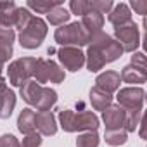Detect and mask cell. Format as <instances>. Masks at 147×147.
I'll use <instances>...</instances> for the list:
<instances>
[{"label":"cell","mask_w":147,"mask_h":147,"mask_svg":"<svg viewBox=\"0 0 147 147\" xmlns=\"http://www.w3.org/2000/svg\"><path fill=\"white\" fill-rule=\"evenodd\" d=\"M121 55L123 49L119 47V43L106 31H100L95 36H92L90 43L87 45L85 66L90 73H99L106 64L118 61Z\"/></svg>","instance_id":"cell-1"},{"label":"cell","mask_w":147,"mask_h":147,"mask_svg":"<svg viewBox=\"0 0 147 147\" xmlns=\"http://www.w3.org/2000/svg\"><path fill=\"white\" fill-rule=\"evenodd\" d=\"M16 2H12V0H5V2H0V11H4V9H9L12 7Z\"/></svg>","instance_id":"cell-36"},{"label":"cell","mask_w":147,"mask_h":147,"mask_svg":"<svg viewBox=\"0 0 147 147\" xmlns=\"http://www.w3.org/2000/svg\"><path fill=\"white\" fill-rule=\"evenodd\" d=\"M66 78V71L54 61H50V82L49 83H62Z\"/></svg>","instance_id":"cell-31"},{"label":"cell","mask_w":147,"mask_h":147,"mask_svg":"<svg viewBox=\"0 0 147 147\" xmlns=\"http://www.w3.org/2000/svg\"><path fill=\"white\" fill-rule=\"evenodd\" d=\"M57 59L62 69L76 73L85 66V52L78 47H59Z\"/></svg>","instance_id":"cell-7"},{"label":"cell","mask_w":147,"mask_h":147,"mask_svg":"<svg viewBox=\"0 0 147 147\" xmlns=\"http://www.w3.org/2000/svg\"><path fill=\"white\" fill-rule=\"evenodd\" d=\"M100 137L97 131H83L76 138V147H99Z\"/></svg>","instance_id":"cell-26"},{"label":"cell","mask_w":147,"mask_h":147,"mask_svg":"<svg viewBox=\"0 0 147 147\" xmlns=\"http://www.w3.org/2000/svg\"><path fill=\"white\" fill-rule=\"evenodd\" d=\"M128 7H131L137 14L145 16L147 14V0H131V4Z\"/></svg>","instance_id":"cell-34"},{"label":"cell","mask_w":147,"mask_h":147,"mask_svg":"<svg viewBox=\"0 0 147 147\" xmlns=\"http://www.w3.org/2000/svg\"><path fill=\"white\" fill-rule=\"evenodd\" d=\"M113 38L119 43V47L123 49V54L125 52H131L133 54L140 47V30H138V26L133 21L130 24L114 28V36Z\"/></svg>","instance_id":"cell-5"},{"label":"cell","mask_w":147,"mask_h":147,"mask_svg":"<svg viewBox=\"0 0 147 147\" xmlns=\"http://www.w3.org/2000/svg\"><path fill=\"white\" fill-rule=\"evenodd\" d=\"M118 106L126 111H142L145 100V90L142 87H125L119 88L116 94Z\"/></svg>","instance_id":"cell-6"},{"label":"cell","mask_w":147,"mask_h":147,"mask_svg":"<svg viewBox=\"0 0 147 147\" xmlns=\"http://www.w3.org/2000/svg\"><path fill=\"white\" fill-rule=\"evenodd\" d=\"M36 59L35 57H19L12 61L7 67V76L9 83L12 87H23L28 80H33V73H35Z\"/></svg>","instance_id":"cell-4"},{"label":"cell","mask_w":147,"mask_h":147,"mask_svg":"<svg viewBox=\"0 0 147 147\" xmlns=\"http://www.w3.org/2000/svg\"><path fill=\"white\" fill-rule=\"evenodd\" d=\"M54 40L59 47H78V49H82V47L90 43L92 36L82 26L80 21H75V23H67V24L59 26L54 31Z\"/></svg>","instance_id":"cell-2"},{"label":"cell","mask_w":147,"mask_h":147,"mask_svg":"<svg viewBox=\"0 0 147 147\" xmlns=\"http://www.w3.org/2000/svg\"><path fill=\"white\" fill-rule=\"evenodd\" d=\"M100 126V119L97 118V114L94 111H80L73 114V121H71V133L75 131H97V128Z\"/></svg>","instance_id":"cell-8"},{"label":"cell","mask_w":147,"mask_h":147,"mask_svg":"<svg viewBox=\"0 0 147 147\" xmlns=\"http://www.w3.org/2000/svg\"><path fill=\"white\" fill-rule=\"evenodd\" d=\"M82 26L88 31L90 36H95L97 33L102 31L104 28V16H100L99 12H94V11H88L85 16H82Z\"/></svg>","instance_id":"cell-16"},{"label":"cell","mask_w":147,"mask_h":147,"mask_svg":"<svg viewBox=\"0 0 147 147\" xmlns=\"http://www.w3.org/2000/svg\"><path fill=\"white\" fill-rule=\"evenodd\" d=\"M130 64H133V66H137L140 69H147V61H145V55L142 52H133Z\"/></svg>","instance_id":"cell-35"},{"label":"cell","mask_w":147,"mask_h":147,"mask_svg":"<svg viewBox=\"0 0 147 147\" xmlns=\"http://www.w3.org/2000/svg\"><path fill=\"white\" fill-rule=\"evenodd\" d=\"M142 121V111H126V121H125V131L131 133L140 126Z\"/></svg>","instance_id":"cell-27"},{"label":"cell","mask_w":147,"mask_h":147,"mask_svg":"<svg viewBox=\"0 0 147 147\" xmlns=\"http://www.w3.org/2000/svg\"><path fill=\"white\" fill-rule=\"evenodd\" d=\"M33 12L31 11H28L26 7H18V21H16V26H14V30H19V33L30 24V21L33 19Z\"/></svg>","instance_id":"cell-28"},{"label":"cell","mask_w":147,"mask_h":147,"mask_svg":"<svg viewBox=\"0 0 147 147\" xmlns=\"http://www.w3.org/2000/svg\"><path fill=\"white\" fill-rule=\"evenodd\" d=\"M33 80L43 87V83L50 82V59H36V66H35V73H33Z\"/></svg>","instance_id":"cell-20"},{"label":"cell","mask_w":147,"mask_h":147,"mask_svg":"<svg viewBox=\"0 0 147 147\" xmlns=\"http://www.w3.org/2000/svg\"><path fill=\"white\" fill-rule=\"evenodd\" d=\"M107 19H109V23H111L114 28L130 24V23H131V11H130L128 4L119 2L118 5H114V7L111 9V12L107 14Z\"/></svg>","instance_id":"cell-14"},{"label":"cell","mask_w":147,"mask_h":147,"mask_svg":"<svg viewBox=\"0 0 147 147\" xmlns=\"http://www.w3.org/2000/svg\"><path fill=\"white\" fill-rule=\"evenodd\" d=\"M40 90H42V85H38L35 80H28L23 87H19V95L28 106H33L38 94H40Z\"/></svg>","instance_id":"cell-22"},{"label":"cell","mask_w":147,"mask_h":147,"mask_svg":"<svg viewBox=\"0 0 147 147\" xmlns=\"http://www.w3.org/2000/svg\"><path fill=\"white\" fill-rule=\"evenodd\" d=\"M126 121V109L118 104H111L102 111V123L106 130H125Z\"/></svg>","instance_id":"cell-9"},{"label":"cell","mask_w":147,"mask_h":147,"mask_svg":"<svg viewBox=\"0 0 147 147\" xmlns=\"http://www.w3.org/2000/svg\"><path fill=\"white\" fill-rule=\"evenodd\" d=\"M16 100H18V97H16L14 90H11L9 87L0 94V119L11 118V114L16 107Z\"/></svg>","instance_id":"cell-18"},{"label":"cell","mask_w":147,"mask_h":147,"mask_svg":"<svg viewBox=\"0 0 147 147\" xmlns=\"http://www.w3.org/2000/svg\"><path fill=\"white\" fill-rule=\"evenodd\" d=\"M7 88V83H5V78L2 76V75H0V94H2L4 90Z\"/></svg>","instance_id":"cell-37"},{"label":"cell","mask_w":147,"mask_h":147,"mask_svg":"<svg viewBox=\"0 0 147 147\" xmlns=\"http://www.w3.org/2000/svg\"><path fill=\"white\" fill-rule=\"evenodd\" d=\"M104 140L111 147H119V145H125L128 142V133L125 130H106Z\"/></svg>","instance_id":"cell-24"},{"label":"cell","mask_w":147,"mask_h":147,"mask_svg":"<svg viewBox=\"0 0 147 147\" xmlns=\"http://www.w3.org/2000/svg\"><path fill=\"white\" fill-rule=\"evenodd\" d=\"M119 85H121V78H119V73L118 71H104V73H99L97 78H95V87L106 94H114L119 90Z\"/></svg>","instance_id":"cell-10"},{"label":"cell","mask_w":147,"mask_h":147,"mask_svg":"<svg viewBox=\"0 0 147 147\" xmlns=\"http://www.w3.org/2000/svg\"><path fill=\"white\" fill-rule=\"evenodd\" d=\"M119 78H121V82L130 83L131 87H137V85L145 83V80H147V69H140V67H137L133 64H126L121 69V73H119Z\"/></svg>","instance_id":"cell-13"},{"label":"cell","mask_w":147,"mask_h":147,"mask_svg":"<svg viewBox=\"0 0 147 147\" xmlns=\"http://www.w3.org/2000/svg\"><path fill=\"white\" fill-rule=\"evenodd\" d=\"M0 147H19V140L12 133H4L0 137Z\"/></svg>","instance_id":"cell-33"},{"label":"cell","mask_w":147,"mask_h":147,"mask_svg":"<svg viewBox=\"0 0 147 147\" xmlns=\"http://www.w3.org/2000/svg\"><path fill=\"white\" fill-rule=\"evenodd\" d=\"M40 145H42V135L38 131L24 135L23 142H19V147H40Z\"/></svg>","instance_id":"cell-32"},{"label":"cell","mask_w":147,"mask_h":147,"mask_svg":"<svg viewBox=\"0 0 147 147\" xmlns=\"http://www.w3.org/2000/svg\"><path fill=\"white\" fill-rule=\"evenodd\" d=\"M2 71H4V64L0 62V75H2Z\"/></svg>","instance_id":"cell-38"},{"label":"cell","mask_w":147,"mask_h":147,"mask_svg":"<svg viewBox=\"0 0 147 147\" xmlns=\"http://www.w3.org/2000/svg\"><path fill=\"white\" fill-rule=\"evenodd\" d=\"M69 18H71L69 11H67L64 5H57L55 9H52V11L47 14V21H45V23H49V24L59 28V26H62V24H67Z\"/></svg>","instance_id":"cell-23"},{"label":"cell","mask_w":147,"mask_h":147,"mask_svg":"<svg viewBox=\"0 0 147 147\" xmlns=\"http://www.w3.org/2000/svg\"><path fill=\"white\" fill-rule=\"evenodd\" d=\"M35 125H36V130L42 137H52L57 133V119L54 116L52 111H42V113H36L35 116Z\"/></svg>","instance_id":"cell-11"},{"label":"cell","mask_w":147,"mask_h":147,"mask_svg":"<svg viewBox=\"0 0 147 147\" xmlns=\"http://www.w3.org/2000/svg\"><path fill=\"white\" fill-rule=\"evenodd\" d=\"M35 116L36 113L31 109V107H26L19 113L18 116V130L23 133V135H30L33 131H36V125H35Z\"/></svg>","instance_id":"cell-17"},{"label":"cell","mask_w":147,"mask_h":147,"mask_svg":"<svg viewBox=\"0 0 147 147\" xmlns=\"http://www.w3.org/2000/svg\"><path fill=\"white\" fill-rule=\"evenodd\" d=\"M55 104H57V92L54 88H50V87H42L33 107L38 113H42V111H50Z\"/></svg>","instance_id":"cell-15"},{"label":"cell","mask_w":147,"mask_h":147,"mask_svg":"<svg viewBox=\"0 0 147 147\" xmlns=\"http://www.w3.org/2000/svg\"><path fill=\"white\" fill-rule=\"evenodd\" d=\"M88 99H90V104L95 111H104L106 107H109L113 104V95L111 94H106L102 90H99L97 87H92L90 92H88Z\"/></svg>","instance_id":"cell-19"},{"label":"cell","mask_w":147,"mask_h":147,"mask_svg":"<svg viewBox=\"0 0 147 147\" xmlns=\"http://www.w3.org/2000/svg\"><path fill=\"white\" fill-rule=\"evenodd\" d=\"M47 33H49L47 23L40 16H33L30 24L18 35V40H19V45L23 49L33 50V49H38L42 45V42L45 40Z\"/></svg>","instance_id":"cell-3"},{"label":"cell","mask_w":147,"mask_h":147,"mask_svg":"<svg viewBox=\"0 0 147 147\" xmlns=\"http://www.w3.org/2000/svg\"><path fill=\"white\" fill-rule=\"evenodd\" d=\"M90 11L88 0H71L69 2V14H76V16H85Z\"/></svg>","instance_id":"cell-30"},{"label":"cell","mask_w":147,"mask_h":147,"mask_svg":"<svg viewBox=\"0 0 147 147\" xmlns=\"http://www.w3.org/2000/svg\"><path fill=\"white\" fill-rule=\"evenodd\" d=\"M18 21V5L14 4L9 9L0 11V28H5V30H14Z\"/></svg>","instance_id":"cell-25"},{"label":"cell","mask_w":147,"mask_h":147,"mask_svg":"<svg viewBox=\"0 0 147 147\" xmlns=\"http://www.w3.org/2000/svg\"><path fill=\"white\" fill-rule=\"evenodd\" d=\"M57 5H62L61 0H28L26 2V9L33 11L35 14H49Z\"/></svg>","instance_id":"cell-21"},{"label":"cell","mask_w":147,"mask_h":147,"mask_svg":"<svg viewBox=\"0 0 147 147\" xmlns=\"http://www.w3.org/2000/svg\"><path fill=\"white\" fill-rule=\"evenodd\" d=\"M14 40H16V31L14 30H5L0 28V62L5 64L14 54Z\"/></svg>","instance_id":"cell-12"},{"label":"cell","mask_w":147,"mask_h":147,"mask_svg":"<svg viewBox=\"0 0 147 147\" xmlns=\"http://www.w3.org/2000/svg\"><path fill=\"white\" fill-rule=\"evenodd\" d=\"M88 5H90V11L99 12L100 16L109 14V12H111V9L114 7L113 0H92V2H88Z\"/></svg>","instance_id":"cell-29"}]
</instances>
